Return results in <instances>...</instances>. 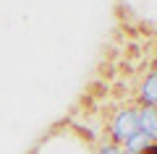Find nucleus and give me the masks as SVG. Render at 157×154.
Returning a JSON list of instances; mask_svg holds the SVG:
<instances>
[{
  "instance_id": "f257e3e1",
  "label": "nucleus",
  "mask_w": 157,
  "mask_h": 154,
  "mask_svg": "<svg viewBox=\"0 0 157 154\" xmlns=\"http://www.w3.org/2000/svg\"><path fill=\"white\" fill-rule=\"evenodd\" d=\"M139 133V123H136V110L126 107V110H118L110 120V141L123 146L131 136Z\"/></svg>"
},
{
  "instance_id": "f03ea898",
  "label": "nucleus",
  "mask_w": 157,
  "mask_h": 154,
  "mask_svg": "<svg viewBox=\"0 0 157 154\" xmlns=\"http://www.w3.org/2000/svg\"><path fill=\"white\" fill-rule=\"evenodd\" d=\"M136 123H139V133H144L149 141H157V107L139 105V110H136Z\"/></svg>"
},
{
  "instance_id": "7ed1b4c3",
  "label": "nucleus",
  "mask_w": 157,
  "mask_h": 154,
  "mask_svg": "<svg viewBox=\"0 0 157 154\" xmlns=\"http://www.w3.org/2000/svg\"><path fill=\"white\" fill-rule=\"evenodd\" d=\"M139 102H141V105H147V107H157V71H152L149 76L141 81Z\"/></svg>"
},
{
  "instance_id": "20e7f679",
  "label": "nucleus",
  "mask_w": 157,
  "mask_h": 154,
  "mask_svg": "<svg viewBox=\"0 0 157 154\" xmlns=\"http://www.w3.org/2000/svg\"><path fill=\"white\" fill-rule=\"evenodd\" d=\"M149 138L144 136V133H136V136H131L128 141L123 144V154H144V149L149 146Z\"/></svg>"
},
{
  "instance_id": "39448f33",
  "label": "nucleus",
  "mask_w": 157,
  "mask_h": 154,
  "mask_svg": "<svg viewBox=\"0 0 157 154\" xmlns=\"http://www.w3.org/2000/svg\"><path fill=\"white\" fill-rule=\"evenodd\" d=\"M97 154H123V146H118V144H113V141H105L97 149Z\"/></svg>"
},
{
  "instance_id": "423d86ee",
  "label": "nucleus",
  "mask_w": 157,
  "mask_h": 154,
  "mask_svg": "<svg viewBox=\"0 0 157 154\" xmlns=\"http://www.w3.org/2000/svg\"><path fill=\"white\" fill-rule=\"evenodd\" d=\"M144 154H157V141H152V144H149V146H147V149H144Z\"/></svg>"
}]
</instances>
